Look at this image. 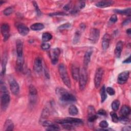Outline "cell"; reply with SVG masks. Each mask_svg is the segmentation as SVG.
Wrapping results in <instances>:
<instances>
[{
	"instance_id": "obj_24",
	"label": "cell",
	"mask_w": 131,
	"mask_h": 131,
	"mask_svg": "<svg viewBox=\"0 0 131 131\" xmlns=\"http://www.w3.org/2000/svg\"><path fill=\"white\" fill-rule=\"evenodd\" d=\"M44 27L45 26L42 23H36L32 24L30 26V29L33 31H39L42 30Z\"/></svg>"
},
{
	"instance_id": "obj_25",
	"label": "cell",
	"mask_w": 131,
	"mask_h": 131,
	"mask_svg": "<svg viewBox=\"0 0 131 131\" xmlns=\"http://www.w3.org/2000/svg\"><path fill=\"white\" fill-rule=\"evenodd\" d=\"M49 116V110L47 107H45L42 110V112L41 114V117L40 119V121L41 123H42L44 121L46 120V119Z\"/></svg>"
},
{
	"instance_id": "obj_18",
	"label": "cell",
	"mask_w": 131,
	"mask_h": 131,
	"mask_svg": "<svg viewBox=\"0 0 131 131\" xmlns=\"http://www.w3.org/2000/svg\"><path fill=\"white\" fill-rule=\"evenodd\" d=\"M7 61V56L4 55V56L2 58V70L1 71V80H3V77L5 74Z\"/></svg>"
},
{
	"instance_id": "obj_11",
	"label": "cell",
	"mask_w": 131,
	"mask_h": 131,
	"mask_svg": "<svg viewBox=\"0 0 131 131\" xmlns=\"http://www.w3.org/2000/svg\"><path fill=\"white\" fill-rule=\"evenodd\" d=\"M129 76V72L125 71L120 73L118 76L117 82L119 84H123L125 83L128 80Z\"/></svg>"
},
{
	"instance_id": "obj_52",
	"label": "cell",
	"mask_w": 131,
	"mask_h": 131,
	"mask_svg": "<svg viewBox=\"0 0 131 131\" xmlns=\"http://www.w3.org/2000/svg\"><path fill=\"white\" fill-rule=\"evenodd\" d=\"M5 2H4V1H0V4L1 5H2L3 3H4Z\"/></svg>"
},
{
	"instance_id": "obj_40",
	"label": "cell",
	"mask_w": 131,
	"mask_h": 131,
	"mask_svg": "<svg viewBox=\"0 0 131 131\" xmlns=\"http://www.w3.org/2000/svg\"><path fill=\"white\" fill-rule=\"evenodd\" d=\"M105 90L107 93L111 96H113L115 94V90L111 87H107L106 89H105Z\"/></svg>"
},
{
	"instance_id": "obj_29",
	"label": "cell",
	"mask_w": 131,
	"mask_h": 131,
	"mask_svg": "<svg viewBox=\"0 0 131 131\" xmlns=\"http://www.w3.org/2000/svg\"><path fill=\"white\" fill-rule=\"evenodd\" d=\"M78 110L75 105L72 104L70 105V106L69 108V113L70 115L72 116H75L76 115L78 114Z\"/></svg>"
},
{
	"instance_id": "obj_21",
	"label": "cell",
	"mask_w": 131,
	"mask_h": 131,
	"mask_svg": "<svg viewBox=\"0 0 131 131\" xmlns=\"http://www.w3.org/2000/svg\"><path fill=\"white\" fill-rule=\"evenodd\" d=\"M4 128V130L5 131L13 130L14 128V124L13 122L10 119H7L5 122Z\"/></svg>"
},
{
	"instance_id": "obj_20",
	"label": "cell",
	"mask_w": 131,
	"mask_h": 131,
	"mask_svg": "<svg viewBox=\"0 0 131 131\" xmlns=\"http://www.w3.org/2000/svg\"><path fill=\"white\" fill-rule=\"evenodd\" d=\"M80 70L79 68L75 66H72V75L74 79L75 80H78L79 77Z\"/></svg>"
},
{
	"instance_id": "obj_15",
	"label": "cell",
	"mask_w": 131,
	"mask_h": 131,
	"mask_svg": "<svg viewBox=\"0 0 131 131\" xmlns=\"http://www.w3.org/2000/svg\"><path fill=\"white\" fill-rule=\"evenodd\" d=\"M110 35L107 33H106L103 35L102 41V48L103 50H106L108 49L110 45Z\"/></svg>"
},
{
	"instance_id": "obj_10",
	"label": "cell",
	"mask_w": 131,
	"mask_h": 131,
	"mask_svg": "<svg viewBox=\"0 0 131 131\" xmlns=\"http://www.w3.org/2000/svg\"><path fill=\"white\" fill-rule=\"evenodd\" d=\"M1 30L4 41H7L10 36V27L9 25L7 24H4L2 25Z\"/></svg>"
},
{
	"instance_id": "obj_43",
	"label": "cell",
	"mask_w": 131,
	"mask_h": 131,
	"mask_svg": "<svg viewBox=\"0 0 131 131\" xmlns=\"http://www.w3.org/2000/svg\"><path fill=\"white\" fill-rule=\"evenodd\" d=\"M33 6L35 8V11L36 12V13L38 15H39L41 14V11L40 10V9H39L38 8V6L37 5V4L35 2H33Z\"/></svg>"
},
{
	"instance_id": "obj_44",
	"label": "cell",
	"mask_w": 131,
	"mask_h": 131,
	"mask_svg": "<svg viewBox=\"0 0 131 131\" xmlns=\"http://www.w3.org/2000/svg\"><path fill=\"white\" fill-rule=\"evenodd\" d=\"M41 48L42 50H46L50 48V45L47 42H43L41 45Z\"/></svg>"
},
{
	"instance_id": "obj_22",
	"label": "cell",
	"mask_w": 131,
	"mask_h": 131,
	"mask_svg": "<svg viewBox=\"0 0 131 131\" xmlns=\"http://www.w3.org/2000/svg\"><path fill=\"white\" fill-rule=\"evenodd\" d=\"M24 65V57H17V60L16 61V69L18 71H21L23 69Z\"/></svg>"
},
{
	"instance_id": "obj_49",
	"label": "cell",
	"mask_w": 131,
	"mask_h": 131,
	"mask_svg": "<svg viewBox=\"0 0 131 131\" xmlns=\"http://www.w3.org/2000/svg\"><path fill=\"white\" fill-rule=\"evenodd\" d=\"M131 130V128L130 126H127V127H124L122 128V130L124 131H130Z\"/></svg>"
},
{
	"instance_id": "obj_7",
	"label": "cell",
	"mask_w": 131,
	"mask_h": 131,
	"mask_svg": "<svg viewBox=\"0 0 131 131\" xmlns=\"http://www.w3.org/2000/svg\"><path fill=\"white\" fill-rule=\"evenodd\" d=\"M60 54V50L59 48H54L50 52V56L52 64H55L57 63Z\"/></svg>"
},
{
	"instance_id": "obj_46",
	"label": "cell",
	"mask_w": 131,
	"mask_h": 131,
	"mask_svg": "<svg viewBox=\"0 0 131 131\" xmlns=\"http://www.w3.org/2000/svg\"><path fill=\"white\" fill-rule=\"evenodd\" d=\"M97 114L98 115H100V116H106V112L103 109H100L97 112Z\"/></svg>"
},
{
	"instance_id": "obj_19",
	"label": "cell",
	"mask_w": 131,
	"mask_h": 131,
	"mask_svg": "<svg viewBox=\"0 0 131 131\" xmlns=\"http://www.w3.org/2000/svg\"><path fill=\"white\" fill-rule=\"evenodd\" d=\"M113 4V2L112 1H102L97 3L95 5L99 8H105L111 6Z\"/></svg>"
},
{
	"instance_id": "obj_50",
	"label": "cell",
	"mask_w": 131,
	"mask_h": 131,
	"mask_svg": "<svg viewBox=\"0 0 131 131\" xmlns=\"http://www.w3.org/2000/svg\"><path fill=\"white\" fill-rule=\"evenodd\" d=\"M70 8H71V6H70L69 4H67V5H65V6H64V7H63L64 9L66 10H67V11L70 10Z\"/></svg>"
},
{
	"instance_id": "obj_16",
	"label": "cell",
	"mask_w": 131,
	"mask_h": 131,
	"mask_svg": "<svg viewBox=\"0 0 131 131\" xmlns=\"http://www.w3.org/2000/svg\"><path fill=\"white\" fill-rule=\"evenodd\" d=\"M123 43L122 41H119L116 46V48L115 49V51H114V54L115 56L117 58H120L121 54V52L122 51V49H123Z\"/></svg>"
},
{
	"instance_id": "obj_35",
	"label": "cell",
	"mask_w": 131,
	"mask_h": 131,
	"mask_svg": "<svg viewBox=\"0 0 131 131\" xmlns=\"http://www.w3.org/2000/svg\"><path fill=\"white\" fill-rule=\"evenodd\" d=\"M46 128L47 130H60L59 127L56 124L54 123L51 126H49L48 127H47Z\"/></svg>"
},
{
	"instance_id": "obj_45",
	"label": "cell",
	"mask_w": 131,
	"mask_h": 131,
	"mask_svg": "<svg viewBox=\"0 0 131 131\" xmlns=\"http://www.w3.org/2000/svg\"><path fill=\"white\" fill-rule=\"evenodd\" d=\"M117 15L116 14H113L110 18V22L111 23H115L117 21Z\"/></svg>"
},
{
	"instance_id": "obj_41",
	"label": "cell",
	"mask_w": 131,
	"mask_h": 131,
	"mask_svg": "<svg viewBox=\"0 0 131 131\" xmlns=\"http://www.w3.org/2000/svg\"><path fill=\"white\" fill-rule=\"evenodd\" d=\"M108 126L107 122L105 120H102L99 123V126L101 128H107Z\"/></svg>"
},
{
	"instance_id": "obj_30",
	"label": "cell",
	"mask_w": 131,
	"mask_h": 131,
	"mask_svg": "<svg viewBox=\"0 0 131 131\" xmlns=\"http://www.w3.org/2000/svg\"><path fill=\"white\" fill-rule=\"evenodd\" d=\"M52 38V35L49 32H44L42 34V40L43 42H47Z\"/></svg>"
},
{
	"instance_id": "obj_37",
	"label": "cell",
	"mask_w": 131,
	"mask_h": 131,
	"mask_svg": "<svg viewBox=\"0 0 131 131\" xmlns=\"http://www.w3.org/2000/svg\"><path fill=\"white\" fill-rule=\"evenodd\" d=\"M119 121H120L122 123L127 124L129 122V119L127 118V116H121V117L119 118Z\"/></svg>"
},
{
	"instance_id": "obj_31",
	"label": "cell",
	"mask_w": 131,
	"mask_h": 131,
	"mask_svg": "<svg viewBox=\"0 0 131 131\" xmlns=\"http://www.w3.org/2000/svg\"><path fill=\"white\" fill-rule=\"evenodd\" d=\"M29 91L30 96H36L37 95V91L33 85L31 84L29 85Z\"/></svg>"
},
{
	"instance_id": "obj_51",
	"label": "cell",
	"mask_w": 131,
	"mask_h": 131,
	"mask_svg": "<svg viewBox=\"0 0 131 131\" xmlns=\"http://www.w3.org/2000/svg\"><path fill=\"white\" fill-rule=\"evenodd\" d=\"M126 33H127L129 36L130 35V34H131V30H130V28L128 29L126 31Z\"/></svg>"
},
{
	"instance_id": "obj_38",
	"label": "cell",
	"mask_w": 131,
	"mask_h": 131,
	"mask_svg": "<svg viewBox=\"0 0 131 131\" xmlns=\"http://www.w3.org/2000/svg\"><path fill=\"white\" fill-rule=\"evenodd\" d=\"M80 34L79 31H77L75 33L74 38H73V43L74 44L77 43L80 39Z\"/></svg>"
},
{
	"instance_id": "obj_13",
	"label": "cell",
	"mask_w": 131,
	"mask_h": 131,
	"mask_svg": "<svg viewBox=\"0 0 131 131\" xmlns=\"http://www.w3.org/2000/svg\"><path fill=\"white\" fill-rule=\"evenodd\" d=\"M16 49L17 57H23V43L20 39H17L16 40Z\"/></svg>"
},
{
	"instance_id": "obj_17",
	"label": "cell",
	"mask_w": 131,
	"mask_h": 131,
	"mask_svg": "<svg viewBox=\"0 0 131 131\" xmlns=\"http://www.w3.org/2000/svg\"><path fill=\"white\" fill-rule=\"evenodd\" d=\"M92 54V51L91 50H89L87 51L84 55L83 58V65L84 68L86 69L88 67L90 61H91V57Z\"/></svg>"
},
{
	"instance_id": "obj_47",
	"label": "cell",
	"mask_w": 131,
	"mask_h": 131,
	"mask_svg": "<svg viewBox=\"0 0 131 131\" xmlns=\"http://www.w3.org/2000/svg\"><path fill=\"white\" fill-rule=\"evenodd\" d=\"M123 63H130V56H129L126 59H125L123 61Z\"/></svg>"
},
{
	"instance_id": "obj_32",
	"label": "cell",
	"mask_w": 131,
	"mask_h": 131,
	"mask_svg": "<svg viewBox=\"0 0 131 131\" xmlns=\"http://www.w3.org/2000/svg\"><path fill=\"white\" fill-rule=\"evenodd\" d=\"M120 102L118 100H115L112 103V108L114 111H117L119 107Z\"/></svg>"
},
{
	"instance_id": "obj_6",
	"label": "cell",
	"mask_w": 131,
	"mask_h": 131,
	"mask_svg": "<svg viewBox=\"0 0 131 131\" xmlns=\"http://www.w3.org/2000/svg\"><path fill=\"white\" fill-rule=\"evenodd\" d=\"M103 74V70L101 68H99L96 70L94 77V84L96 89L98 88L100 85Z\"/></svg>"
},
{
	"instance_id": "obj_23",
	"label": "cell",
	"mask_w": 131,
	"mask_h": 131,
	"mask_svg": "<svg viewBox=\"0 0 131 131\" xmlns=\"http://www.w3.org/2000/svg\"><path fill=\"white\" fill-rule=\"evenodd\" d=\"M130 113V108L129 106L126 105H123L120 110V114L123 116H128Z\"/></svg>"
},
{
	"instance_id": "obj_42",
	"label": "cell",
	"mask_w": 131,
	"mask_h": 131,
	"mask_svg": "<svg viewBox=\"0 0 131 131\" xmlns=\"http://www.w3.org/2000/svg\"><path fill=\"white\" fill-rule=\"evenodd\" d=\"M62 126L63 127L66 129H68V130H72V129H74V127H73V125L72 124H62Z\"/></svg>"
},
{
	"instance_id": "obj_39",
	"label": "cell",
	"mask_w": 131,
	"mask_h": 131,
	"mask_svg": "<svg viewBox=\"0 0 131 131\" xmlns=\"http://www.w3.org/2000/svg\"><path fill=\"white\" fill-rule=\"evenodd\" d=\"M68 14L66 13L63 12H56L52 13L49 14V15L51 16H64V15H67Z\"/></svg>"
},
{
	"instance_id": "obj_27",
	"label": "cell",
	"mask_w": 131,
	"mask_h": 131,
	"mask_svg": "<svg viewBox=\"0 0 131 131\" xmlns=\"http://www.w3.org/2000/svg\"><path fill=\"white\" fill-rule=\"evenodd\" d=\"M116 13L120 14H124L130 16V8H128L123 10H119V9H115L114 10Z\"/></svg>"
},
{
	"instance_id": "obj_5",
	"label": "cell",
	"mask_w": 131,
	"mask_h": 131,
	"mask_svg": "<svg viewBox=\"0 0 131 131\" xmlns=\"http://www.w3.org/2000/svg\"><path fill=\"white\" fill-rule=\"evenodd\" d=\"M56 123L60 124H70L72 125H78L83 123V121L79 119L76 118L67 117L66 118H63L61 119H57L55 120Z\"/></svg>"
},
{
	"instance_id": "obj_48",
	"label": "cell",
	"mask_w": 131,
	"mask_h": 131,
	"mask_svg": "<svg viewBox=\"0 0 131 131\" xmlns=\"http://www.w3.org/2000/svg\"><path fill=\"white\" fill-rule=\"evenodd\" d=\"M130 18H128V19H127L125 20L122 23V25L125 26V25H128V24L130 23Z\"/></svg>"
},
{
	"instance_id": "obj_36",
	"label": "cell",
	"mask_w": 131,
	"mask_h": 131,
	"mask_svg": "<svg viewBox=\"0 0 131 131\" xmlns=\"http://www.w3.org/2000/svg\"><path fill=\"white\" fill-rule=\"evenodd\" d=\"M71 25L70 23H67L62 24L61 26H60L58 28V29L59 30H66V29H68L71 27Z\"/></svg>"
},
{
	"instance_id": "obj_26",
	"label": "cell",
	"mask_w": 131,
	"mask_h": 131,
	"mask_svg": "<svg viewBox=\"0 0 131 131\" xmlns=\"http://www.w3.org/2000/svg\"><path fill=\"white\" fill-rule=\"evenodd\" d=\"M100 96H101V102L103 103L106 99L107 98V94H106V92L105 90V88L104 85H103L100 91Z\"/></svg>"
},
{
	"instance_id": "obj_28",
	"label": "cell",
	"mask_w": 131,
	"mask_h": 131,
	"mask_svg": "<svg viewBox=\"0 0 131 131\" xmlns=\"http://www.w3.org/2000/svg\"><path fill=\"white\" fill-rule=\"evenodd\" d=\"M95 109L92 105H89L88 107V118L97 115Z\"/></svg>"
},
{
	"instance_id": "obj_4",
	"label": "cell",
	"mask_w": 131,
	"mask_h": 131,
	"mask_svg": "<svg viewBox=\"0 0 131 131\" xmlns=\"http://www.w3.org/2000/svg\"><path fill=\"white\" fill-rule=\"evenodd\" d=\"M79 85L80 90H83L85 89L87 80L88 74L86 69L84 67L80 70L79 77Z\"/></svg>"
},
{
	"instance_id": "obj_9",
	"label": "cell",
	"mask_w": 131,
	"mask_h": 131,
	"mask_svg": "<svg viewBox=\"0 0 131 131\" xmlns=\"http://www.w3.org/2000/svg\"><path fill=\"white\" fill-rule=\"evenodd\" d=\"M10 89L12 93L14 95H17L19 92V86L17 81L13 78L9 80Z\"/></svg>"
},
{
	"instance_id": "obj_3",
	"label": "cell",
	"mask_w": 131,
	"mask_h": 131,
	"mask_svg": "<svg viewBox=\"0 0 131 131\" xmlns=\"http://www.w3.org/2000/svg\"><path fill=\"white\" fill-rule=\"evenodd\" d=\"M58 72L59 75L64 84L69 88L71 87V80L69 78L67 68L64 64L61 63L58 66Z\"/></svg>"
},
{
	"instance_id": "obj_8",
	"label": "cell",
	"mask_w": 131,
	"mask_h": 131,
	"mask_svg": "<svg viewBox=\"0 0 131 131\" xmlns=\"http://www.w3.org/2000/svg\"><path fill=\"white\" fill-rule=\"evenodd\" d=\"M100 36V31L97 28H93L90 32L89 40L93 43L97 42Z\"/></svg>"
},
{
	"instance_id": "obj_33",
	"label": "cell",
	"mask_w": 131,
	"mask_h": 131,
	"mask_svg": "<svg viewBox=\"0 0 131 131\" xmlns=\"http://www.w3.org/2000/svg\"><path fill=\"white\" fill-rule=\"evenodd\" d=\"M14 12V8L12 7H9L6 8L4 11L3 13L6 16H8Z\"/></svg>"
},
{
	"instance_id": "obj_1",
	"label": "cell",
	"mask_w": 131,
	"mask_h": 131,
	"mask_svg": "<svg viewBox=\"0 0 131 131\" xmlns=\"http://www.w3.org/2000/svg\"><path fill=\"white\" fill-rule=\"evenodd\" d=\"M10 101L9 93L4 82L1 80V106L3 111H5L8 108Z\"/></svg>"
},
{
	"instance_id": "obj_14",
	"label": "cell",
	"mask_w": 131,
	"mask_h": 131,
	"mask_svg": "<svg viewBox=\"0 0 131 131\" xmlns=\"http://www.w3.org/2000/svg\"><path fill=\"white\" fill-rule=\"evenodd\" d=\"M17 29L19 33L23 36L27 35L29 32V28L23 24H18L17 25Z\"/></svg>"
},
{
	"instance_id": "obj_34",
	"label": "cell",
	"mask_w": 131,
	"mask_h": 131,
	"mask_svg": "<svg viewBox=\"0 0 131 131\" xmlns=\"http://www.w3.org/2000/svg\"><path fill=\"white\" fill-rule=\"evenodd\" d=\"M110 115L112 117V120L114 122L117 123L119 121V117L116 113L114 112H112L110 113Z\"/></svg>"
},
{
	"instance_id": "obj_2",
	"label": "cell",
	"mask_w": 131,
	"mask_h": 131,
	"mask_svg": "<svg viewBox=\"0 0 131 131\" xmlns=\"http://www.w3.org/2000/svg\"><path fill=\"white\" fill-rule=\"evenodd\" d=\"M56 93L59 100L63 102L72 103L76 101V97L63 88H57L56 89Z\"/></svg>"
},
{
	"instance_id": "obj_12",
	"label": "cell",
	"mask_w": 131,
	"mask_h": 131,
	"mask_svg": "<svg viewBox=\"0 0 131 131\" xmlns=\"http://www.w3.org/2000/svg\"><path fill=\"white\" fill-rule=\"evenodd\" d=\"M33 68H34V70L37 73H39L42 70V60L40 57H37L35 58L34 62Z\"/></svg>"
}]
</instances>
